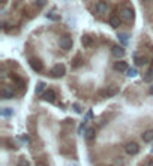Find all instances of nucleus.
I'll list each match as a JSON object with an SVG mask.
<instances>
[{
	"instance_id": "obj_19",
	"label": "nucleus",
	"mask_w": 153,
	"mask_h": 166,
	"mask_svg": "<svg viewBox=\"0 0 153 166\" xmlns=\"http://www.w3.org/2000/svg\"><path fill=\"white\" fill-rule=\"evenodd\" d=\"M126 73H128L129 77H137V76H138V70H137V68H129Z\"/></svg>"
},
{
	"instance_id": "obj_7",
	"label": "nucleus",
	"mask_w": 153,
	"mask_h": 166,
	"mask_svg": "<svg viewBox=\"0 0 153 166\" xmlns=\"http://www.w3.org/2000/svg\"><path fill=\"white\" fill-rule=\"evenodd\" d=\"M42 98H44L45 101H48V103H53V101L56 100V92H54L53 89H48V91H45V92H44Z\"/></svg>"
},
{
	"instance_id": "obj_3",
	"label": "nucleus",
	"mask_w": 153,
	"mask_h": 166,
	"mask_svg": "<svg viewBox=\"0 0 153 166\" xmlns=\"http://www.w3.org/2000/svg\"><path fill=\"white\" fill-rule=\"evenodd\" d=\"M120 17H122V20H125V21H132V20H134V11H132L131 8H123V9L120 11Z\"/></svg>"
},
{
	"instance_id": "obj_27",
	"label": "nucleus",
	"mask_w": 153,
	"mask_h": 166,
	"mask_svg": "<svg viewBox=\"0 0 153 166\" xmlns=\"http://www.w3.org/2000/svg\"><path fill=\"white\" fill-rule=\"evenodd\" d=\"M21 140L27 144V142H29V136H27V134H24V136H21Z\"/></svg>"
},
{
	"instance_id": "obj_15",
	"label": "nucleus",
	"mask_w": 153,
	"mask_h": 166,
	"mask_svg": "<svg viewBox=\"0 0 153 166\" xmlns=\"http://www.w3.org/2000/svg\"><path fill=\"white\" fill-rule=\"evenodd\" d=\"M2 115H3L5 118H9V116L14 115V109H11V107H5V109L2 110Z\"/></svg>"
},
{
	"instance_id": "obj_31",
	"label": "nucleus",
	"mask_w": 153,
	"mask_h": 166,
	"mask_svg": "<svg viewBox=\"0 0 153 166\" xmlns=\"http://www.w3.org/2000/svg\"><path fill=\"white\" fill-rule=\"evenodd\" d=\"M150 94L153 95V86H150Z\"/></svg>"
},
{
	"instance_id": "obj_9",
	"label": "nucleus",
	"mask_w": 153,
	"mask_h": 166,
	"mask_svg": "<svg viewBox=\"0 0 153 166\" xmlns=\"http://www.w3.org/2000/svg\"><path fill=\"white\" fill-rule=\"evenodd\" d=\"M107 11H108V6H107L105 2H99V3L96 5V12H98V14H105Z\"/></svg>"
},
{
	"instance_id": "obj_21",
	"label": "nucleus",
	"mask_w": 153,
	"mask_h": 166,
	"mask_svg": "<svg viewBox=\"0 0 153 166\" xmlns=\"http://www.w3.org/2000/svg\"><path fill=\"white\" fill-rule=\"evenodd\" d=\"M17 166H30L29 165V162H27V159H24V157H21L20 160H18V165Z\"/></svg>"
},
{
	"instance_id": "obj_6",
	"label": "nucleus",
	"mask_w": 153,
	"mask_h": 166,
	"mask_svg": "<svg viewBox=\"0 0 153 166\" xmlns=\"http://www.w3.org/2000/svg\"><path fill=\"white\" fill-rule=\"evenodd\" d=\"M2 97H3L5 100H11V98L14 97V89H12L11 86H5V88L2 89Z\"/></svg>"
},
{
	"instance_id": "obj_30",
	"label": "nucleus",
	"mask_w": 153,
	"mask_h": 166,
	"mask_svg": "<svg viewBox=\"0 0 153 166\" xmlns=\"http://www.w3.org/2000/svg\"><path fill=\"white\" fill-rule=\"evenodd\" d=\"M149 166H153V159L150 160V162H149Z\"/></svg>"
},
{
	"instance_id": "obj_17",
	"label": "nucleus",
	"mask_w": 153,
	"mask_h": 166,
	"mask_svg": "<svg viewBox=\"0 0 153 166\" xmlns=\"http://www.w3.org/2000/svg\"><path fill=\"white\" fill-rule=\"evenodd\" d=\"M95 137V130L93 128H87V131H86V139L87 140H92Z\"/></svg>"
},
{
	"instance_id": "obj_26",
	"label": "nucleus",
	"mask_w": 153,
	"mask_h": 166,
	"mask_svg": "<svg viewBox=\"0 0 153 166\" xmlns=\"http://www.w3.org/2000/svg\"><path fill=\"white\" fill-rule=\"evenodd\" d=\"M150 80H152V73L149 71V73H147V76H146V82H150Z\"/></svg>"
},
{
	"instance_id": "obj_11",
	"label": "nucleus",
	"mask_w": 153,
	"mask_h": 166,
	"mask_svg": "<svg viewBox=\"0 0 153 166\" xmlns=\"http://www.w3.org/2000/svg\"><path fill=\"white\" fill-rule=\"evenodd\" d=\"M143 140L144 142H153V130H146L144 133H143Z\"/></svg>"
},
{
	"instance_id": "obj_10",
	"label": "nucleus",
	"mask_w": 153,
	"mask_h": 166,
	"mask_svg": "<svg viewBox=\"0 0 153 166\" xmlns=\"http://www.w3.org/2000/svg\"><path fill=\"white\" fill-rule=\"evenodd\" d=\"M113 54H114L116 57H123L125 56V50H123V47H120V45H116V47H113Z\"/></svg>"
},
{
	"instance_id": "obj_5",
	"label": "nucleus",
	"mask_w": 153,
	"mask_h": 166,
	"mask_svg": "<svg viewBox=\"0 0 153 166\" xmlns=\"http://www.w3.org/2000/svg\"><path fill=\"white\" fill-rule=\"evenodd\" d=\"M59 44H60V47H62L63 50H71L74 42H72V40H71L69 36H63V38H60Z\"/></svg>"
},
{
	"instance_id": "obj_1",
	"label": "nucleus",
	"mask_w": 153,
	"mask_h": 166,
	"mask_svg": "<svg viewBox=\"0 0 153 166\" xmlns=\"http://www.w3.org/2000/svg\"><path fill=\"white\" fill-rule=\"evenodd\" d=\"M65 74H66V68H65L63 64H57V65H54L53 70H51V76H53L54 79H60V77H63Z\"/></svg>"
},
{
	"instance_id": "obj_16",
	"label": "nucleus",
	"mask_w": 153,
	"mask_h": 166,
	"mask_svg": "<svg viewBox=\"0 0 153 166\" xmlns=\"http://www.w3.org/2000/svg\"><path fill=\"white\" fill-rule=\"evenodd\" d=\"M101 94H102V97H111V95L117 94V89H116V88H111V89H107V91H104V92H101Z\"/></svg>"
},
{
	"instance_id": "obj_32",
	"label": "nucleus",
	"mask_w": 153,
	"mask_h": 166,
	"mask_svg": "<svg viewBox=\"0 0 153 166\" xmlns=\"http://www.w3.org/2000/svg\"><path fill=\"white\" fill-rule=\"evenodd\" d=\"M146 2H152V0H146Z\"/></svg>"
},
{
	"instance_id": "obj_28",
	"label": "nucleus",
	"mask_w": 153,
	"mask_h": 166,
	"mask_svg": "<svg viewBox=\"0 0 153 166\" xmlns=\"http://www.w3.org/2000/svg\"><path fill=\"white\" fill-rule=\"evenodd\" d=\"M84 125H86V123H83V124L80 125V130H78V133H80V134L83 133V130H84Z\"/></svg>"
},
{
	"instance_id": "obj_13",
	"label": "nucleus",
	"mask_w": 153,
	"mask_h": 166,
	"mask_svg": "<svg viewBox=\"0 0 153 166\" xmlns=\"http://www.w3.org/2000/svg\"><path fill=\"white\" fill-rule=\"evenodd\" d=\"M134 59H135V64H137L138 67H141V65H146V64H147V59H146V57H140L138 54H134Z\"/></svg>"
},
{
	"instance_id": "obj_18",
	"label": "nucleus",
	"mask_w": 153,
	"mask_h": 166,
	"mask_svg": "<svg viewBox=\"0 0 153 166\" xmlns=\"http://www.w3.org/2000/svg\"><path fill=\"white\" fill-rule=\"evenodd\" d=\"M128 38H129V36H128L126 33H119V41H122L123 45H126V44H128Z\"/></svg>"
},
{
	"instance_id": "obj_33",
	"label": "nucleus",
	"mask_w": 153,
	"mask_h": 166,
	"mask_svg": "<svg viewBox=\"0 0 153 166\" xmlns=\"http://www.w3.org/2000/svg\"><path fill=\"white\" fill-rule=\"evenodd\" d=\"M152 64H153V61H152Z\"/></svg>"
},
{
	"instance_id": "obj_14",
	"label": "nucleus",
	"mask_w": 153,
	"mask_h": 166,
	"mask_svg": "<svg viewBox=\"0 0 153 166\" xmlns=\"http://www.w3.org/2000/svg\"><path fill=\"white\" fill-rule=\"evenodd\" d=\"M110 24H111V27L117 29V27L120 26V18H119V17H111V18H110Z\"/></svg>"
},
{
	"instance_id": "obj_4",
	"label": "nucleus",
	"mask_w": 153,
	"mask_h": 166,
	"mask_svg": "<svg viewBox=\"0 0 153 166\" xmlns=\"http://www.w3.org/2000/svg\"><path fill=\"white\" fill-rule=\"evenodd\" d=\"M29 64H30L32 70H33V71H36V73H41V71L44 70V65H42V62H41L39 59H36V57L30 59V61H29Z\"/></svg>"
},
{
	"instance_id": "obj_24",
	"label": "nucleus",
	"mask_w": 153,
	"mask_h": 166,
	"mask_svg": "<svg viewBox=\"0 0 153 166\" xmlns=\"http://www.w3.org/2000/svg\"><path fill=\"white\" fill-rule=\"evenodd\" d=\"M45 2H47V0H36V6H39V8H41V6H44V5H45Z\"/></svg>"
},
{
	"instance_id": "obj_20",
	"label": "nucleus",
	"mask_w": 153,
	"mask_h": 166,
	"mask_svg": "<svg viewBox=\"0 0 153 166\" xmlns=\"http://www.w3.org/2000/svg\"><path fill=\"white\" fill-rule=\"evenodd\" d=\"M44 89H45V83L44 82H39L38 85H36V91H35V92H36V94H42V91H44Z\"/></svg>"
},
{
	"instance_id": "obj_22",
	"label": "nucleus",
	"mask_w": 153,
	"mask_h": 166,
	"mask_svg": "<svg viewBox=\"0 0 153 166\" xmlns=\"http://www.w3.org/2000/svg\"><path fill=\"white\" fill-rule=\"evenodd\" d=\"M47 17H48L50 20H59V15H57L56 12H51V14H48Z\"/></svg>"
},
{
	"instance_id": "obj_23",
	"label": "nucleus",
	"mask_w": 153,
	"mask_h": 166,
	"mask_svg": "<svg viewBox=\"0 0 153 166\" xmlns=\"http://www.w3.org/2000/svg\"><path fill=\"white\" fill-rule=\"evenodd\" d=\"M72 109H74V110H75L76 113H81V112H83V110H81V106H80V104H72Z\"/></svg>"
},
{
	"instance_id": "obj_2",
	"label": "nucleus",
	"mask_w": 153,
	"mask_h": 166,
	"mask_svg": "<svg viewBox=\"0 0 153 166\" xmlns=\"http://www.w3.org/2000/svg\"><path fill=\"white\" fill-rule=\"evenodd\" d=\"M125 151H126L129 156H135V154H138L140 147H138L137 142H128V144L125 145Z\"/></svg>"
},
{
	"instance_id": "obj_12",
	"label": "nucleus",
	"mask_w": 153,
	"mask_h": 166,
	"mask_svg": "<svg viewBox=\"0 0 153 166\" xmlns=\"http://www.w3.org/2000/svg\"><path fill=\"white\" fill-rule=\"evenodd\" d=\"M81 44H83L84 47H90V45L93 44V40H92L89 35H83V38H81Z\"/></svg>"
},
{
	"instance_id": "obj_25",
	"label": "nucleus",
	"mask_w": 153,
	"mask_h": 166,
	"mask_svg": "<svg viewBox=\"0 0 153 166\" xmlns=\"http://www.w3.org/2000/svg\"><path fill=\"white\" fill-rule=\"evenodd\" d=\"M114 166H125V163H123L122 160H116V162H114Z\"/></svg>"
},
{
	"instance_id": "obj_8",
	"label": "nucleus",
	"mask_w": 153,
	"mask_h": 166,
	"mask_svg": "<svg viewBox=\"0 0 153 166\" xmlns=\"http://www.w3.org/2000/svg\"><path fill=\"white\" fill-rule=\"evenodd\" d=\"M114 70L116 71H128L129 68H128V65H126V62H123V61H119V62H116L114 64Z\"/></svg>"
},
{
	"instance_id": "obj_29",
	"label": "nucleus",
	"mask_w": 153,
	"mask_h": 166,
	"mask_svg": "<svg viewBox=\"0 0 153 166\" xmlns=\"http://www.w3.org/2000/svg\"><path fill=\"white\" fill-rule=\"evenodd\" d=\"M36 166H45V163H42V162H36Z\"/></svg>"
}]
</instances>
